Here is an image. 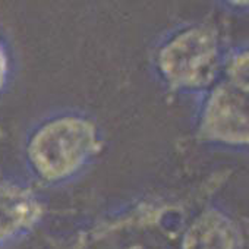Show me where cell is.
<instances>
[{
    "label": "cell",
    "instance_id": "6da1fadb",
    "mask_svg": "<svg viewBox=\"0 0 249 249\" xmlns=\"http://www.w3.org/2000/svg\"><path fill=\"white\" fill-rule=\"evenodd\" d=\"M100 148L92 120L79 114H60L41 122L25 142L31 172L43 182L59 183L81 172Z\"/></svg>",
    "mask_w": 249,
    "mask_h": 249
},
{
    "label": "cell",
    "instance_id": "7a4b0ae2",
    "mask_svg": "<svg viewBox=\"0 0 249 249\" xmlns=\"http://www.w3.org/2000/svg\"><path fill=\"white\" fill-rule=\"evenodd\" d=\"M217 34L207 27H192L170 38L159 52L157 65L175 88L208 85L218 69Z\"/></svg>",
    "mask_w": 249,
    "mask_h": 249
},
{
    "label": "cell",
    "instance_id": "3957f363",
    "mask_svg": "<svg viewBox=\"0 0 249 249\" xmlns=\"http://www.w3.org/2000/svg\"><path fill=\"white\" fill-rule=\"evenodd\" d=\"M201 131L213 141L249 144V87L223 78L205 104Z\"/></svg>",
    "mask_w": 249,
    "mask_h": 249
},
{
    "label": "cell",
    "instance_id": "277c9868",
    "mask_svg": "<svg viewBox=\"0 0 249 249\" xmlns=\"http://www.w3.org/2000/svg\"><path fill=\"white\" fill-rule=\"evenodd\" d=\"M41 215L43 202L31 186L0 175V248L27 234Z\"/></svg>",
    "mask_w": 249,
    "mask_h": 249
},
{
    "label": "cell",
    "instance_id": "5b68a950",
    "mask_svg": "<svg viewBox=\"0 0 249 249\" xmlns=\"http://www.w3.org/2000/svg\"><path fill=\"white\" fill-rule=\"evenodd\" d=\"M237 233L233 223L218 211L204 213L188 230L185 249H236Z\"/></svg>",
    "mask_w": 249,
    "mask_h": 249
},
{
    "label": "cell",
    "instance_id": "8992f818",
    "mask_svg": "<svg viewBox=\"0 0 249 249\" xmlns=\"http://www.w3.org/2000/svg\"><path fill=\"white\" fill-rule=\"evenodd\" d=\"M11 71H12V65H11V54L9 50L5 44V41L0 37V94H2L11 79Z\"/></svg>",
    "mask_w": 249,
    "mask_h": 249
}]
</instances>
